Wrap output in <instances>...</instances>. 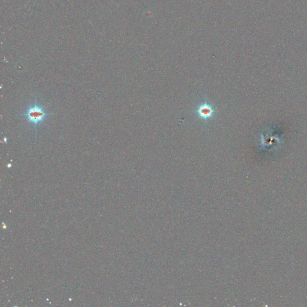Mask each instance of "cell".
<instances>
[{"label":"cell","instance_id":"1","mask_svg":"<svg viewBox=\"0 0 307 307\" xmlns=\"http://www.w3.org/2000/svg\"><path fill=\"white\" fill-rule=\"evenodd\" d=\"M21 115L28 123L34 125L36 129L38 126L47 120L49 113L35 101V103L30 106Z\"/></svg>","mask_w":307,"mask_h":307},{"label":"cell","instance_id":"2","mask_svg":"<svg viewBox=\"0 0 307 307\" xmlns=\"http://www.w3.org/2000/svg\"><path fill=\"white\" fill-rule=\"evenodd\" d=\"M214 110L211 107L210 104L207 103H204L200 104L198 109V113L199 115L203 119L207 120L211 118L213 116Z\"/></svg>","mask_w":307,"mask_h":307}]
</instances>
